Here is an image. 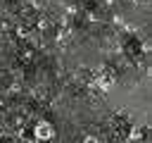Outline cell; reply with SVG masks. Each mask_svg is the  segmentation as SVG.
I'll list each match as a JSON object with an SVG mask.
<instances>
[{"label":"cell","mask_w":152,"mask_h":143,"mask_svg":"<svg viewBox=\"0 0 152 143\" xmlns=\"http://www.w3.org/2000/svg\"><path fill=\"white\" fill-rule=\"evenodd\" d=\"M83 143H97L95 136H83Z\"/></svg>","instance_id":"obj_4"},{"label":"cell","mask_w":152,"mask_h":143,"mask_svg":"<svg viewBox=\"0 0 152 143\" xmlns=\"http://www.w3.org/2000/svg\"><path fill=\"white\" fill-rule=\"evenodd\" d=\"M100 88H102V91H109V88H112V81H109V79H100Z\"/></svg>","instance_id":"obj_3"},{"label":"cell","mask_w":152,"mask_h":143,"mask_svg":"<svg viewBox=\"0 0 152 143\" xmlns=\"http://www.w3.org/2000/svg\"><path fill=\"white\" fill-rule=\"evenodd\" d=\"M128 138H131V141H142V131H140V129H131Z\"/></svg>","instance_id":"obj_2"},{"label":"cell","mask_w":152,"mask_h":143,"mask_svg":"<svg viewBox=\"0 0 152 143\" xmlns=\"http://www.w3.org/2000/svg\"><path fill=\"white\" fill-rule=\"evenodd\" d=\"M33 136H36L38 143H50V141L55 138V126H52L48 119H40V122H36V126H33Z\"/></svg>","instance_id":"obj_1"}]
</instances>
